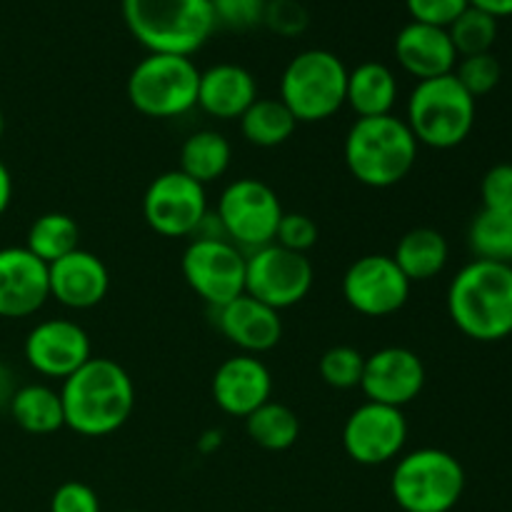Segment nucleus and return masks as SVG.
Here are the masks:
<instances>
[{
	"instance_id": "38",
	"label": "nucleus",
	"mask_w": 512,
	"mask_h": 512,
	"mask_svg": "<svg viewBox=\"0 0 512 512\" xmlns=\"http://www.w3.org/2000/svg\"><path fill=\"white\" fill-rule=\"evenodd\" d=\"M263 25L283 38H295L308 28V10L298 0H268Z\"/></svg>"
},
{
	"instance_id": "23",
	"label": "nucleus",
	"mask_w": 512,
	"mask_h": 512,
	"mask_svg": "<svg viewBox=\"0 0 512 512\" xmlns=\"http://www.w3.org/2000/svg\"><path fill=\"white\" fill-rule=\"evenodd\" d=\"M398 78L393 68L378 60H365L348 70V90H345V105L358 118H378V115L393 113L398 103Z\"/></svg>"
},
{
	"instance_id": "12",
	"label": "nucleus",
	"mask_w": 512,
	"mask_h": 512,
	"mask_svg": "<svg viewBox=\"0 0 512 512\" xmlns=\"http://www.w3.org/2000/svg\"><path fill=\"white\" fill-rule=\"evenodd\" d=\"M143 218L163 238H188L208 218V193L180 170L160 173L143 195Z\"/></svg>"
},
{
	"instance_id": "42",
	"label": "nucleus",
	"mask_w": 512,
	"mask_h": 512,
	"mask_svg": "<svg viewBox=\"0 0 512 512\" xmlns=\"http://www.w3.org/2000/svg\"><path fill=\"white\" fill-rule=\"evenodd\" d=\"M15 390H18V385H15L13 373H10V368H5V365L0 363V408H8Z\"/></svg>"
},
{
	"instance_id": "6",
	"label": "nucleus",
	"mask_w": 512,
	"mask_h": 512,
	"mask_svg": "<svg viewBox=\"0 0 512 512\" xmlns=\"http://www.w3.org/2000/svg\"><path fill=\"white\" fill-rule=\"evenodd\" d=\"M465 483V468L453 453L418 448L398 458L390 493L403 512H450L463 500Z\"/></svg>"
},
{
	"instance_id": "10",
	"label": "nucleus",
	"mask_w": 512,
	"mask_h": 512,
	"mask_svg": "<svg viewBox=\"0 0 512 512\" xmlns=\"http://www.w3.org/2000/svg\"><path fill=\"white\" fill-rule=\"evenodd\" d=\"M245 260L248 255L228 238L200 235L183 250L180 270L188 288L218 310L245 293Z\"/></svg>"
},
{
	"instance_id": "7",
	"label": "nucleus",
	"mask_w": 512,
	"mask_h": 512,
	"mask_svg": "<svg viewBox=\"0 0 512 512\" xmlns=\"http://www.w3.org/2000/svg\"><path fill=\"white\" fill-rule=\"evenodd\" d=\"M348 65L325 48L295 55L280 75V95L298 123H323L345 105Z\"/></svg>"
},
{
	"instance_id": "9",
	"label": "nucleus",
	"mask_w": 512,
	"mask_h": 512,
	"mask_svg": "<svg viewBox=\"0 0 512 512\" xmlns=\"http://www.w3.org/2000/svg\"><path fill=\"white\" fill-rule=\"evenodd\" d=\"M283 205L278 193L258 178H238L223 188L218 198V223L223 238L250 253L275 240Z\"/></svg>"
},
{
	"instance_id": "8",
	"label": "nucleus",
	"mask_w": 512,
	"mask_h": 512,
	"mask_svg": "<svg viewBox=\"0 0 512 512\" xmlns=\"http://www.w3.org/2000/svg\"><path fill=\"white\" fill-rule=\"evenodd\" d=\"M198 83L200 68L193 58L148 53L130 70L125 93L140 115L170 120L198 108Z\"/></svg>"
},
{
	"instance_id": "32",
	"label": "nucleus",
	"mask_w": 512,
	"mask_h": 512,
	"mask_svg": "<svg viewBox=\"0 0 512 512\" xmlns=\"http://www.w3.org/2000/svg\"><path fill=\"white\" fill-rule=\"evenodd\" d=\"M365 368V355L353 345H333L320 355L318 373L325 385L335 390L360 388Z\"/></svg>"
},
{
	"instance_id": "26",
	"label": "nucleus",
	"mask_w": 512,
	"mask_h": 512,
	"mask_svg": "<svg viewBox=\"0 0 512 512\" xmlns=\"http://www.w3.org/2000/svg\"><path fill=\"white\" fill-rule=\"evenodd\" d=\"M233 160V148L228 138L218 130H195L180 145V173L193 178L195 183L210 185L223 178Z\"/></svg>"
},
{
	"instance_id": "37",
	"label": "nucleus",
	"mask_w": 512,
	"mask_h": 512,
	"mask_svg": "<svg viewBox=\"0 0 512 512\" xmlns=\"http://www.w3.org/2000/svg\"><path fill=\"white\" fill-rule=\"evenodd\" d=\"M480 198L485 210L512 213V163H498L480 180Z\"/></svg>"
},
{
	"instance_id": "18",
	"label": "nucleus",
	"mask_w": 512,
	"mask_h": 512,
	"mask_svg": "<svg viewBox=\"0 0 512 512\" xmlns=\"http://www.w3.org/2000/svg\"><path fill=\"white\" fill-rule=\"evenodd\" d=\"M210 393L225 415L245 420L273 400V373L258 355L238 353L215 368Z\"/></svg>"
},
{
	"instance_id": "15",
	"label": "nucleus",
	"mask_w": 512,
	"mask_h": 512,
	"mask_svg": "<svg viewBox=\"0 0 512 512\" xmlns=\"http://www.w3.org/2000/svg\"><path fill=\"white\" fill-rule=\"evenodd\" d=\"M25 363L43 378L65 380L93 358L90 335L68 318L40 320L23 345Z\"/></svg>"
},
{
	"instance_id": "29",
	"label": "nucleus",
	"mask_w": 512,
	"mask_h": 512,
	"mask_svg": "<svg viewBox=\"0 0 512 512\" xmlns=\"http://www.w3.org/2000/svg\"><path fill=\"white\" fill-rule=\"evenodd\" d=\"M25 248L43 260L45 265H53L55 260L65 258L68 253L80 248V228L75 218L68 213H43L30 223Z\"/></svg>"
},
{
	"instance_id": "30",
	"label": "nucleus",
	"mask_w": 512,
	"mask_h": 512,
	"mask_svg": "<svg viewBox=\"0 0 512 512\" xmlns=\"http://www.w3.org/2000/svg\"><path fill=\"white\" fill-rule=\"evenodd\" d=\"M468 243L475 260L512 265V213L480 210L470 223Z\"/></svg>"
},
{
	"instance_id": "33",
	"label": "nucleus",
	"mask_w": 512,
	"mask_h": 512,
	"mask_svg": "<svg viewBox=\"0 0 512 512\" xmlns=\"http://www.w3.org/2000/svg\"><path fill=\"white\" fill-rule=\"evenodd\" d=\"M453 75L458 78V83L478 100L498 88L500 80H503V65H500V60L495 58L493 53L468 55V58L458 60Z\"/></svg>"
},
{
	"instance_id": "22",
	"label": "nucleus",
	"mask_w": 512,
	"mask_h": 512,
	"mask_svg": "<svg viewBox=\"0 0 512 512\" xmlns=\"http://www.w3.org/2000/svg\"><path fill=\"white\" fill-rule=\"evenodd\" d=\"M258 100V80L238 63H218L200 70L198 108L218 120H240Z\"/></svg>"
},
{
	"instance_id": "24",
	"label": "nucleus",
	"mask_w": 512,
	"mask_h": 512,
	"mask_svg": "<svg viewBox=\"0 0 512 512\" xmlns=\"http://www.w3.org/2000/svg\"><path fill=\"white\" fill-rule=\"evenodd\" d=\"M450 258L445 235L435 228H413L398 240L393 260L410 283H425L438 278Z\"/></svg>"
},
{
	"instance_id": "25",
	"label": "nucleus",
	"mask_w": 512,
	"mask_h": 512,
	"mask_svg": "<svg viewBox=\"0 0 512 512\" xmlns=\"http://www.w3.org/2000/svg\"><path fill=\"white\" fill-rule=\"evenodd\" d=\"M8 410L15 425L30 435H53L65 428L60 390H53L50 385H23V388L15 390Z\"/></svg>"
},
{
	"instance_id": "31",
	"label": "nucleus",
	"mask_w": 512,
	"mask_h": 512,
	"mask_svg": "<svg viewBox=\"0 0 512 512\" xmlns=\"http://www.w3.org/2000/svg\"><path fill=\"white\" fill-rule=\"evenodd\" d=\"M450 40L455 45L458 58H468V55L493 53V45L498 40V18L483 13V10L470 5L458 20L448 28Z\"/></svg>"
},
{
	"instance_id": "16",
	"label": "nucleus",
	"mask_w": 512,
	"mask_h": 512,
	"mask_svg": "<svg viewBox=\"0 0 512 512\" xmlns=\"http://www.w3.org/2000/svg\"><path fill=\"white\" fill-rule=\"evenodd\" d=\"M425 378H428L425 363L415 350L388 345V348L375 350L373 355H365L360 390L370 403L403 410L423 393Z\"/></svg>"
},
{
	"instance_id": "5",
	"label": "nucleus",
	"mask_w": 512,
	"mask_h": 512,
	"mask_svg": "<svg viewBox=\"0 0 512 512\" xmlns=\"http://www.w3.org/2000/svg\"><path fill=\"white\" fill-rule=\"evenodd\" d=\"M475 113V98L450 73L415 83L408 95L405 123L413 130L418 145L453 150L473 133Z\"/></svg>"
},
{
	"instance_id": "11",
	"label": "nucleus",
	"mask_w": 512,
	"mask_h": 512,
	"mask_svg": "<svg viewBox=\"0 0 512 512\" xmlns=\"http://www.w3.org/2000/svg\"><path fill=\"white\" fill-rule=\"evenodd\" d=\"M315 270L308 255L270 243L245 260V293L280 313L303 303L313 290Z\"/></svg>"
},
{
	"instance_id": "27",
	"label": "nucleus",
	"mask_w": 512,
	"mask_h": 512,
	"mask_svg": "<svg viewBox=\"0 0 512 512\" xmlns=\"http://www.w3.org/2000/svg\"><path fill=\"white\" fill-rule=\"evenodd\" d=\"M240 133L255 148H278L293 138L298 120L280 98H258L240 115Z\"/></svg>"
},
{
	"instance_id": "3",
	"label": "nucleus",
	"mask_w": 512,
	"mask_h": 512,
	"mask_svg": "<svg viewBox=\"0 0 512 512\" xmlns=\"http://www.w3.org/2000/svg\"><path fill=\"white\" fill-rule=\"evenodd\" d=\"M418 140L395 113L355 118L345 135L343 158L360 185L385 190L403 183L418 160Z\"/></svg>"
},
{
	"instance_id": "35",
	"label": "nucleus",
	"mask_w": 512,
	"mask_h": 512,
	"mask_svg": "<svg viewBox=\"0 0 512 512\" xmlns=\"http://www.w3.org/2000/svg\"><path fill=\"white\" fill-rule=\"evenodd\" d=\"M320 238V230L315 220L305 213H283L278 230H275V245L293 253L308 255L310 248H315Z\"/></svg>"
},
{
	"instance_id": "43",
	"label": "nucleus",
	"mask_w": 512,
	"mask_h": 512,
	"mask_svg": "<svg viewBox=\"0 0 512 512\" xmlns=\"http://www.w3.org/2000/svg\"><path fill=\"white\" fill-rule=\"evenodd\" d=\"M3 133H5V118H3V110H0V140H3Z\"/></svg>"
},
{
	"instance_id": "34",
	"label": "nucleus",
	"mask_w": 512,
	"mask_h": 512,
	"mask_svg": "<svg viewBox=\"0 0 512 512\" xmlns=\"http://www.w3.org/2000/svg\"><path fill=\"white\" fill-rule=\"evenodd\" d=\"M210 5H213L215 25L218 28L245 33V30L263 25L268 0H210Z\"/></svg>"
},
{
	"instance_id": "41",
	"label": "nucleus",
	"mask_w": 512,
	"mask_h": 512,
	"mask_svg": "<svg viewBox=\"0 0 512 512\" xmlns=\"http://www.w3.org/2000/svg\"><path fill=\"white\" fill-rule=\"evenodd\" d=\"M10 200H13V175H10L8 165L0 160V218L10 208Z\"/></svg>"
},
{
	"instance_id": "4",
	"label": "nucleus",
	"mask_w": 512,
	"mask_h": 512,
	"mask_svg": "<svg viewBox=\"0 0 512 512\" xmlns=\"http://www.w3.org/2000/svg\"><path fill=\"white\" fill-rule=\"evenodd\" d=\"M128 33L148 53L193 58L215 33L210 0H120Z\"/></svg>"
},
{
	"instance_id": "19",
	"label": "nucleus",
	"mask_w": 512,
	"mask_h": 512,
	"mask_svg": "<svg viewBox=\"0 0 512 512\" xmlns=\"http://www.w3.org/2000/svg\"><path fill=\"white\" fill-rule=\"evenodd\" d=\"M50 298L70 310H90L105 300L110 290V270L90 250H73L48 265Z\"/></svg>"
},
{
	"instance_id": "40",
	"label": "nucleus",
	"mask_w": 512,
	"mask_h": 512,
	"mask_svg": "<svg viewBox=\"0 0 512 512\" xmlns=\"http://www.w3.org/2000/svg\"><path fill=\"white\" fill-rule=\"evenodd\" d=\"M473 8L493 15V18H512V0H468Z\"/></svg>"
},
{
	"instance_id": "36",
	"label": "nucleus",
	"mask_w": 512,
	"mask_h": 512,
	"mask_svg": "<svg viewBox=\"0 0 512 512\" xmlns=\"http://www.w3.org/2000/svg\"><path fill=\"white\" fill-rule=\"evenodd\" d=\"M468 8V0H405V10H408L413 23L435 25V28L445 30Z\"/></svg>"
},
{
	"instance_id": "17",
	"label": "nucleus",
	"mask_w": 512,
	"mask_h": 512,
	"mask_svg": "<svg viewBox=\"0 0 512 512\" xmlns=\"http://www.w3.org/2000/svg\"><path fill=\"white\" fill-rule=\"evenodd\" d=\"M48 300V265L25 245L0 248V318H30Z\"/></svg>"
},
{
	"instance_id": "21",
	"label": "nucleus",
	"mask_w": 512,
	"mask_h": 512,
	"mask_svg": "<svg viewBox=\"0 0 512 512\" xmlns=\"http://www.w3.org/2000/svg\"><path fill=\"white\" fill-rule=\"evenodd\" d=\"M393 53L400 68L408 75H413L418 83L420 80L450 75L460 60L448 30L435 28V25L413 23V20L398 30Z\"/></svg>"
},
{
	"instance_id": "1",
	"label": "nucleus",
	"mask_w": 512,
	"mask_h": 512,
	"mask_svg": "<svg viewBox=\"0 0 512 512\" xmlns=\"http://www.w3.org/2000/svg\"><path fill=\"white\" fill-rule=\"evenodd\" d=\"M65 428L83 438L118 433L135 410V383L128 370L110 358H93L63 380L60 388Z\"/></svg>"
},
{
	"instance_id": "14",
	"label": "nucleus",
	"mask_w": 512,
	"mask_h": 512,
	"mask_svg": "<svg viewBox=\"0 0 512 512\" xmlns=\"http://www.w3.org/2000/svg\"><path fill=\"white\" fill-rule=\"evenodd\" d=\"M413 283L405 278L393 255H363L343 275V298L365 318H388L405 308Z\"/></svg>"
},
{
	"instance_id": "28",
	"label": "nucleus",
	"mask_w": 512,
	"mask_h": 512,
	"mask_svg": "<svg viewBox=\"0 0 512 512\" xmlns=\"http://www.w3.org/2000/svg\"><path fill=\"white\" fill-rule=\"evenodd\" d=\"M245 433L258 448L268 453L290 450L300 438V418L293 408L268 400L245 418Z\"/></svg>"
},
{
	"instance_id": "13",
	"label": "nucleus",
	"mask_w": 512,
	"mask_h": 512,
	"mask_svg": "<svg viewBox=\"0 0 512 512\" xmlns=\"http://www.w3.org/2000/svg\"><path fill=\"white\" fill-rule=\"evenodd\" d=\"M405 443H408V418L403 410L390 405L365 400L343 425L345 455L365 468L398 460Z\"/></svg>"
},
{
	"instance_id": "44",
	"label": "nucleus",
	"mask_w": 512,
	"mask_h": 512,
	"mask_svg": "<svg viewBox=\"0 0 512 512\" xmlns=\"http://www.w3.org/2000/svg\"><path fill=\"white\" fill-rule=\"evenodd\" d=\"M123 512H138V510H123Z\"/></svg>"
},
{
	"instance_id": "20",
	"label": "nucleus",
	"mask_w": 512,
	"mask_h": 512,
	"mask_svg": "<svg viewBox=\"0 0 512 512\" xmlns=\"http://www.w3.org/2000/svg\"><path fill=\"white\" fill-rule=\"evenodd\" d=\"M215 323L223 338L245 355L270 353L283 338V318L278 310L248 293L215 310Z\"/></svg>"
},
{
	"instance_id": "2",
	"label": "nucleus",
	"mask_w": 512,
	"mask_h": 512,
	"mask_svg": "<svg viewBox=\"0 0 512 512\" xmlns=\"http://www.w3.org/2000/svg\"><path fill=\"white\" fill-rule=\"evenodd\" d=\"M448 315L475 343H500L512 335V265L470 260L448 288Z\"/></svg>"
},
{
	"instance_id": "39",
	"label": "nucleus",
	"mask_w": 512,
	"mask_h": 512,
	"mask_svg": "<svg viewBox=\"0 0 512 512\" xmlns=\"http://www.w3.org/2000/svg\"><path fill=\"white\" fill-rule=\"evenodd\" d=\"M50 512H103L100 510V498L90 485L80 480H68L58 485L50 498Z\"/></svg>"
}]
</instances>
